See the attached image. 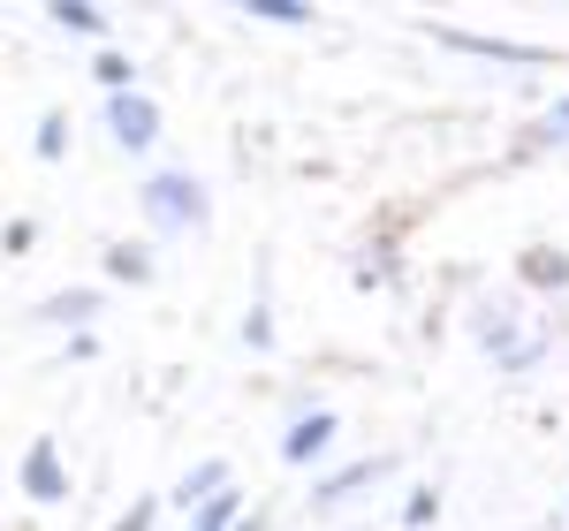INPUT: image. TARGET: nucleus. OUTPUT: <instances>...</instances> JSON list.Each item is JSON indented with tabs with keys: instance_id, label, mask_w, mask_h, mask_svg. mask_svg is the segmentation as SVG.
<instances>
[{
	"instance_id": "nucleus-1",
	"label": "nucleus",
	"mask_w": 569,
	"mask_h": 531,
	"mask_svg": "<svg viewBox=\"0 0 569 531\" xmlns=\"http://www.w3.org/2000/svg\"><path fill=\"white\" fill-rule=\"evenodd\" d=\"M144 221L160 228V236H190V228H206V182L190 176V168H160V176H144Z\"/></svg>"
},
{
	"instance_id": "nucleus-2",
	"label": "nucleus",
	"mask_w": 569,
	"mask_h": 531,
	"mask_svg": "<svg viewBox=\"0 0 569 531\" xmlns=\"http://www.w3.org/2000/svg\"><path fill=\"white\" fill-rule=\"evenodd\" d=\"M107 137H114L130 160H144V152L160 144V99H144V91H122V99H107Z\"/></svg>"
},
{
	"instance_id": "nucleus-3",
	"label": "nucleus",
	"mask_w": 569,
	"mask_h": 531,
	"mask_svg": "<svg viewBox=\"0 0 569 531\" xmlns=\"http://www.w3.org/2000/svg\"><path fill=\"white\" fill-rule=\"evenodd\" d=\"M16 479H23V493H31V501H69V463H61V448L53 441H31L23 448V463H16Z\"/></svg>"
},
{
	"instance_id": "nucleus-4",
	"label": "nucleus",
	"mask_w": 569,
	"mask_h": 531,
	"mask_svg": "<svg viewBox=\"0 0 569 531\" xmlns=\"http://www.w3.org/2000/svg\"><path fill=\"white\" fill-rule=\"evenodd\" d=\"M335 441H342V418H335V410H297L289 433H281V455H289V463H319Z\"/></svg>"
},
{
	"instance_id": "nucleus-5",
	"label": "nucleus",
	"mask_w": 569,
	"mask_h": 531,
	"mask_svg": "<svg viewBox=\"0 0 569 531\" xmlns=\"http://www.w3.org/2000/svg\"><path fill=\"white\" fill-rule=\"evenodd\" d=\"M388 479V455H365V463H342V471H327L319 487H311V509H342V501H357V493H372Z\"/></svg>"
},
{
	"instance_id": "nucleus-6",
	"label": "nucleus",
	"mask_w": 569,
	"mask_h": 531,
	"mask_svg": "<svg viewBox=\"0 0 569 531\" xmlns=\"http://www.w3.org/2000/svg\"><path fill=\"white\" fill-rule=\"evenodd\" d=\"M220 487H236V471H228V463H190V471H182L176 487H168V501H160V509H182V517H190V509H198V501H213Z\"/></svg>"
},
{
	"instance_id": "nucleus-7",
	"label": "nucleus",
	"mask_w": 569,
	"mask_h": 531,
	"mask_svg": "<svg viewBox=\"0 0 569 531\" xmlns=\"http://www.w3.org/2000/svg\"><path fill=\"white\" fill-rule=\"evenodd\" d=\"M39 319L46 327H69V334H91V319H99V289H53V297H39Z\"/></svg>"
},
{
	"instance_id": "nucleus-8",
	"label": "nucleus",
	"mask_w": 569,
	"mask_h": 531,
	"mask_svg": "<svg viewBox=\"0 0 569 531\" xmlns=\"http://www.w3.org/2000/svg\"><path fill=\"white\" fill-rule=\"evenodd\" d=\"M152 243H137V236H122V243H107V281H122V289H137V281H152Z\"/></svg>"
},
{
	"instance_id": "nucleus-9",
	"label": "nucleus",
	"mask_w": 569,
	"mask_h": 531,
	"mask_svg": "<svg viewBox=\"0 0 569 531\" xmlns=\"http://www.w3.org/2000/svg\"><path fill=\"white\" fill-rule=\"evenodd\" d=\"M440 46H456V53H486V61H547L539 46H509V39H479V31H433Z\"/></svg>"
},
{
	"instance_id": "nucleus-10",
	"label": "nucleus",
	"mask_w": 569,
	"mask_h": 531,
	"mask_svg": "<svg viewBox=\"0 0 569 531\" xmlns=\"http://www.w3.org/2000/svg\"><path fill=\"white\" fill-rule=\"evenodd\" d=\"M236 517H243V487H220L213 501H198V509L182 517V531H228Z\"/></svg>"
},
{
	"instance_id": "nucleus-11",
	"label": "nucleus",
	"mask_w": 569,
	"mask_h": 531,
	"mask_svg": "<svg viewBox=\"0 0 569 531\" xmlns=\"http://www.w3.org/2000/svg\"><path fill=\"white\" fill-rule=\"evenodd\" d=\"M91 84L107 91V99H122V91H137V61L114 53V46H99V53H91Z\"/></svg>"
},
{
	"instance_id": "nucleus-12",
	"label": "nucleus",
	"mask_w": 569,
	"mask_h": 531,
	"mask_svg": "<svg viewBox=\"0 0 569 531\" xmlns=\"http://www.w3.org/2000/svg\"><path fill=\"white\" fill-rule=\"evenodd\" d=\"M46 16H53V23H61L69 39H99V46H107V16H99L91 0H53Z\"/></svg>"
},
{
	"instance_id": "nucleus-13",
	"label": "nucleus",
	"mask_w": 569,
	"mask_h": 531,
	"mask_svg": "<svg viewBox=\"0 0 569 531\" xmlns=\"http://www.w3.org/2000/svg\"><path fill=\"white\" fill-rule=\"evenodd\" d=\"M525 281H531V289H569V259L539 243V251H525Z\"/></svg>"
},
{
	"instance_id": "nucleus-14",
	"label": "nucleus",
	"mask_w": 569,
	"mask_h": 531,
	"mask_svg": "<svg viewBox=\"0 0 569 531\" xmlns=\"http://www.w3.org/2000/svg\"><path fill=\"white\" fill-rule=\"evenodd\" d=\"M243 16H259V23H311L319 8L311 0H243Z\"/></svg>"
},
{
	"instance_id": "nucleus-15",
	"label": "nucleus",
	"mask_w": 569,
	"mask_h": 531,
	"mask_svg": "<svg viewBox=\"0 0 569 531\" xmlns=\"http://www.w3.org/2000/svg\"><path fill=\"white\" fill-rule=\"evenodd\" d=\"M426 524H440V493L433 487H418L410 501H402V531H426Z\"/></svg>"
},
{
	"instance_id": "nucleus-16",
	"label": "nucleus",
	"mask_w": 569,
	"mask_h": 531,
	"mask_svg": "<svg viewBox=\"0 0 569 531\" xmlns=\"http://www.w3.org/2000/svg\"><path fill=\"white\" fill-rule=\"evenodd\" d=\"M31 144H39V160H61V152H69V114H46Z\"/></svg>"
},
{
	"instance_id": "nucleus-17",
	"label": "nucleus",
	"mask_w": 569,
	"mask_h": 531,
	"mask_svg": "<svg viewBox=\"0 0 569 531\" xmlns=\"http://www.w3.org/2000/svg\"><path fill=\"white\" fill-rule=\"evenodd\" d=\"M160 524V493H144V501H130L122 517H114V531H152Z\"/></svg>"
},
{
	"instance_id": "nucleus-18",
	"label": "nucleus",
	"mask_w": 569,
	"mask_h": 531,
	"mask_svg": "<svg viewBox=\"0 0 569 531\" xmlns=\"http://www.w3.org/2000/svg\"><path fill=\"white\" fill-rule=\"evenodd\" d=\"M31 243H39V228H31V221H8V228H0V251H31Z\"/></svg>"
},
{
	"instance_id": "nucleus-19",
	"label": "nucleus",
	"mask_w": 569,
	"mask_h": 531,
	"mask_svg": "<svg viewBox=\"0 0 569 531\" xmlns=\"http://www.w3.org/2000/svg\"><path fill=\"white\" fill-rule=\"evenodd\" d=\"M243 342H251V350H266V342H273V319H266V311H251V319H243Z\"/></svg>"
},
{
	"instance_id": "nucleus-20",
	"label": "nucleus",
	"mask_w": 569,
	"mask_h": 531,
	"mask_svg": "<svg viewBox=\"0 0 569 531\" xmlns=\"http://www.w3.org/2000/svg\"><path fill=\"white\" fill-rule=\"evenodd\" d=\"M228 531H266V517H251V509H243V517H236Z\"/></svg>"
},
{
	"instance_id": "nucleus-21",
	"label": "nucleus",
	"mask_w": 569,
	"mask_h": 531,
	"mask_svg": "<svg viewBox=\"0 0 569 531\" xmlns=\"http://www.w3.org/2000/svg\"><path fill=\"white\" fill-rule=\"evenodd\" d=\"M555 130H569V99H562V107H555Z\"/></svg>"
}]
</instances>
